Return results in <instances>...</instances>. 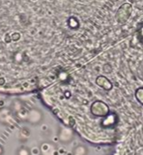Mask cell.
I'll return each instance as SVG.
<instances>
[{"label":"cell","instance_id":"6da1fadb","mask_svg":"<svg viewBox=\"0 0 143 155\" xmlns=\"http://www.w3.org/2000/svg\"><path fill=\"white\" fill-rule=\"evenodd\" d=\"M74 137H75V134L72 128L68 126H62L59 128L58 134V139L59 143L63 144H68L74 140Z\"/></svg>","mask_w":143,"mask_h":155},{"label":"cell","instance_id":"7a4b0ae2","mask_svg":"<svg viewBox=\"0 0 143 155\" xmlns=\"http://www.w3.org/2000/svg\"><path fill=\"white\" fill-rule=\"evenodd\" d=\"M44 119V114L37 108H32L26 114V120L32 125H38Z\"/></svg>","mask_w":143,"mask_h":155},{"label":"cell","instance_id":"3957f363","mask_svg":"<svg viewBox=\"0 0 143 155\" xmlns=\"http://www.w3.org/2000/svg\"><path fill=\"white\" fill-rule=\"evenodd\" d=\"M91 112L93 114H95L97 116H103V115H106L108 114L109 108H108L106 104H104L100 101H98L92 104Z\"/></svg>","mask_w":143,"mask_h":155},{"label":"cell","instance_id":"277c9868","mask_svg":"<svg viewBox=\"0 0 143 155\" xmlns=\"http://www.w3.org/2000/svg\"><path fill=\"white\" fill-rule=\"evenodd\" d=\"M131 5L129 4H125L123 5L120 6V8L118 11V19L120 23H125L130 15H131Z\"/></svg>","mask_w":143,"mask_h":155},{"label":"cell","instance_id":"5b68a950","mask_svg":"<svg viewBox=\"0 0 143 155\" xmlns=\"http://www.w3.org/2000/svg\"><path fill=\"white\" fill-rule=\"evenodd\" d=\"M41 155H57V149L52 143H42L39 147Z\"/></svg>","mask_w":143,"mask_h":155},{"label":"cell","instance_id":"8992f818","mask_svg":"<svg viewBox=\"0 0 143 155\" xmlns=\"http://www.w3.org/2000/svg\"><path fill=\"white\" fill-rule=\"evenodd\" d=\"M96 83L99 86L105 90H110L112 88V84L111 82L105 76H99L96 79Z\"/></svg>","mask_w":143,"mask_h":155},{"label":"cell","instance_id":"52a82bcc","mask_svg":"<svg viewBox=\"0 0 143 155\" xmlns=\"http://www.w3.org/2000/svg\"><path fill=\"white\" fill-rule=\"evenodd\" d=\"M73 155H88V149L83 145H78L73 151Z\"/></svg>","mask_w":143,"mask_h":155},{"label":"cell","instance_id":"ba28073f","mask_svg":"<svg viewBox=\"0 0 143 155\" xmlns=\"http://www.w3.org/2000/svg\"><path fill=\"white\" fill-rule=\"evenodd\" d=\"M16 155H32L31 151L27 147H20L17 149Z\"/></svg>","mask_w":143,"mask_h":155},{"label":"cell","instance_id":"9c48e42d","mask_svg":"<svg viewBox=\"0 0 143 155\" xmlns=\"http://www.w3.org/2000/svg\"><path fill=\"white\" fill-rule=\"evenodd\" d=\"M136 98L141 104H143V87L139 88L136 91Z\"/></svg>","mask_w":143,"mask_h":155},{"label":"cell","instance_id":"30bf717a","mask_svg":"<svg viewBox=\"0 0 143 155\" xmlns=\"http://www.w3.org/2000/svg\"><path fill=\"white\" fill-rule=\"evenodd\" d=\"M4 153V149H3V147L0 145V155H2Z\"/></svg>","mask_w":143,"mask_h":155}]
</instances>
